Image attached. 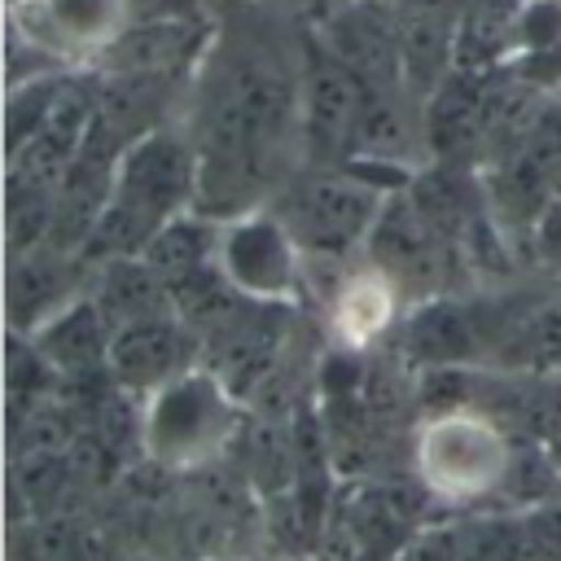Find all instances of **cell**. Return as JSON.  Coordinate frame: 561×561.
Here are the masks:
<instances>
[{
  "label": "cell",
  "instance_id": "cell-1",
  "mask_svg": "<svg viewBox=\"0 0 561 561\" xmlns=\"http://www.w3.org/2000/svg\"><path fill=\"white\" fill-rule=\"evenodd\" d=\"M188 210H197V145L188 131L162 123L123 149L110 202L79 259L96 267L105 259L140 254L158 228Z\"/></svg>",
  "mask_w": 561,
  "mask_h": 561
},
{
  "label": "cell",
  "instance_id": "cell-2",
  "mask_svg": "<svg viewBox=\"0 0 561 561\" xmlns=\"http://www.w3.org/2000/svg\"><path fill=\"white\" fill-rule=\"evenodd\" d=\"M517 447L508 425L482 403H456L425 412L412 430V473L416 486L451 508L504 495Z\"/></svg>",
  "mask_w": 561,
  "mask_h": 561
},
{
  "label": "cell",
  "instance_id": "cell-3",
  "mask_svg": "<svg viewBox=\"0 0 561 561\" xmlns=\"http://www.w3.org/2000/svg\"><path fill=\"white\" fill-rule=\"evenodd\" d=\"M390 188L377 184L368 171L337 162V167H298L276 193L272 210L285 219L294 241L316 263H346L364 250Z\"/></svg>",
  "mask_w": 561,
  "mask_h": 561
},
{
  "label": "cell",
  "instance_id": "cell-4",
  "mask_svg": "<svg viewBox=\"0 0 561 561\" xmlns=\"http://www.w3.org/2000/svg\"><path fill=\"white\" fill-rule=\"evenodd\" d=\"M241 430V394L210 368L193 364L153 394H145L140 408V447L162 469H197L237 438Z\"/></svg>",
  "mask_w": 561,
  "mask_h": 561
},
{
  "label": "cell",
  "instance_id": "cell-5",
  "mask_svg": "<svg viewBox=\"0 0 561 561\" xmlns=\"http://www.w3.org/2000/svg\"><path fill=\"white\" fill-rule=\"evenodd\" d=\"M215 263L254 302L294 307L307 285V254L272 206H250L232 219H219Z\"/></svg>",
  "mask_w": 561,
  "mask_h": 561
},
{
  "label": "cell",
  "instance_id": "cell-6",
  "mask_svg": "<svg viewBox=\"0 0 561 561\" xmlns=\"http://www.w3.org/2000/svg\"><path fill=\"white\" fill-rule=\"evenodd\" d=\"M298 53H302V83H298L302 167H337V162H351L364 83H359V75H355L342 57H333L316 35H311Z\"/></svg>",
  "mask_w": 561,
  "mask_h": 561
},
{
  "label": "cell",
  "instance_id": "cell-7",
  "mask_svg": "<svg viewBox=\"0 0 561 561\" xmlns=\"http://www.w3.org/2000/svg\"><path fill=\"white\" fill-rule=\"evenodd\" d=\"M364 259L373 267H381L399 289L403 298H434V294H447V272H451V259H456V245H447L430 219L416 210V202L408 197V188H394L364 241Z\"/></svg>",
  "mask_w": 561,
  "mask_h": 561
},
{
  "label": "cell",
  "instance_id": "cell-8",
  "mask_svg": "<svg viewBox=\"0 0 561 561\" xmlns=\"http://www.w3.org/2000/svg\"><path fill=\"white\" fill-rule=\"evenodd\" d=\"M131 22V0H13L9 31L61 66H96Z\"/></svg>",
  "mask_w": 561,
  "mask_h": 561
},
{
  "label": "cell",
  "instance_id": "cell-9",
  "mask_svg": "<svg viewBox=\"0 0 561 561\" xmlns=\"http://www.w3.org/2000/svg\"><path fill=\"white\" fill-rule=\"evenodd\" d=\"M202 355V337L175 316H145L131 324H118L110 333V381L127 394H153L158 386H167L171 377H180L184 368H193Z\"/></svg>",
  "mask_w": 561,
  "mask_h": 561
},
{
  "label": "cell",
  "instance_id": "cell-10",
  "mask_svg": "<svg viewBox=\"0 0 561 561\" xmlns=\"http://www.w3.org/2000/svg\"><path fill=\"white\" fill-rule=\"evenodd\" d=\"M500 83L495 70L456 66L430 96H425V153L434 162H465L469 153H486V123L491 96Z\"/></svg>",
  "mask_w": 561,
  "mask_h": 561
},
{
  "label": "cell",
  "instance_id": "cell-11",
  "mask_svg": "<svg viewBox=\"0 0 561 561\" xmlns=\"http://www.w3.org/2000/svg\"><path fill=\"white\" fill-rule=\"evenodd\" d=\"M311 35L342 57L359 83H403L394 0H342Z\"/></svg>",
  "mask_w": 561,
  "mask_h": 561
},
{
  "label": "cell",
  "instance_id": "cell-12",
  "mask_svg": "<svg viewBox=\"0 0 561 561\" xmlns=\"http://www.w3.org/2000/svg\"><path fill=\"white\" fill-rule=\"evenodd\" d=\"M491 316H482V307L451 298V294H434L421 298L408 316H403V346L412 359H421L425 368H447V364H469L482 351H491Z\"/></svg>",
  "mask_w": 561,
  "mask_h": 561
},
{
  "label": "cell",
  "instance_id": "cell-13",
  "mask_svg": "<svg viewBox=\"0 0 561 561\" xmlns=\"http://www.w3.org/2000/svg\"><path fill=\"white\" fill-rule=\"evenodd\" d=\"M399 311H403V289L368 259L342 272L337 285L329 289V333L346 355L373 351L399 324Z\"/></svg>",
  "mask_w": 561,
  "mask_h": 561
},
{
  "label": "cell",
  "instance_id": "cell-14",
  "mask_svg": "<svg viewBox=\"0 0 561 561\" xmlns=\"http://www.w3.org/2000/svg\"><path fill=\"white\" fill-rule=\"evenodd\" d=\"M83 259L57 245H35L26 254H9V316L13 333H35L53 311H61L75 294V267Z\"/></svg>",
  "mask_w": 561,
  "mask_h": 561
},
{
  "label": "cell",
  "instance_id": "cell-15",
  "mask_svg": "<svg viewBox=\"0 0 561 561\" xmlns=\"http://www.w3.org/2000/svg\"><path fill=\"white\" fill-rule=\"evenodd\" d=\"M35 342V351L66 377H88V373H105L110 364V324L101 316V307L92 302V294L70 298L61 311H53L35 333H26Z\"/></svg>",
  "mask_w": 561,
  "mask_h": 561
},
{
  "label": "cell",
  "instance_id": "cell-16",
  "mask_svg": "<svg viewBox=\"0 0 561 561\" xmlns=\"http://www.w3.org/2000/svg\"><path fill=\"white\" fill-rule=\"evenodd\" d=\"M399 9V66L403 88L425 105V96L456 70V13L460 9Z\"/></svg>",
  "mask_w": 561,
  "mask_h": 561
},
{
  "label": "cell",
  "instance_id": "cell-17",
  "mask_svg": "<svg viewBox=\"0 0 561 561\" xmlns=\"http://www.w3.org/2000/svg\"><path fill=\"white\" fill-rule=\"evenodd\" d=\"M88 294H92V302L101 307L110 333H114L118 324H131V320L171 311V289L162 285V276H158L140 254H123V259L96 263V280H92Z\"/></svg>",
  "mask_w": 561,
  "mask_h": 561
},
{
  "label": "cell",
  "instance_id": "cell-18",
  "mask_svg": "<svg viewBox=\"0 0 561 561\" xmlns=\"http://www.w3.org/2000/svg\"><path fill=\"white\" fill-rule=\"evenodd\" d=\"M351 535L364 548L394 557L412 539V526H408V513H403L399 495L394 491H368V495H359L355 508H351Z\"/></svg>",
  "mask_w": 561,
  "mask_h": 561
},
{
  "label": "cell",
  "instance_id": "cell-19",
  "mask_svg": "<svg viewBox=\"0 0 561 561\" xmlns=\"http://www.w3.org/2000/svg\"><path fill=\"white\" fill-rule=\"evenodd\" d=\"M390 561H460V526H434L412 535Z\"/></svg>",
  "mask_w": 561,
  "mask_h": 561
},
{
  "label": "cell",
  "instance_id": "cell-20",
  "mask_svg": "<svg viewBox=\"0 0 561 561\" xmlns=\"http://www.w3.org/2000/svg\"><path fill=\"white\" fill-rule=\"evenodd\" d=\"M272 13H280V18H289V22H302V26H320L342 0H263Z\"/></svg>",
  "mask_w": 561,
  "mask_h": 561
},
{
  "label": "cell",
  "instance_id": "cell-21",
  "mask_svg": "<svg viewBox=\"0 0 561 561\" xmlns=\"http://www.w3.org/2000/svg\"><path fill=\"white\" fill-rule=\"evenodd\" d=\"M394 4H416V9H460L465 0H394Z\"/></svg>",
  "mask_w": 561,
  "mask_h": 561
},
{
  "label": "cell",
  "instance_id": "cell-22",
  "mask_svg": "<svg viewBox=\"0 0 561 561\" xmlns=\"http://www.w3.org/2000/svg\"><path fill=\"white\" fill-rule=\"evenodd\" d=\"M557 451H561V443H557Z\"/></svg>",
  "mask_w": 561,
  "mask_h": 561
}]
</instances>
